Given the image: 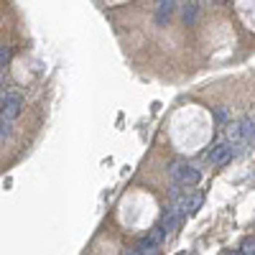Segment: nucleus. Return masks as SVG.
<instances>
[{"label":"nucleus","mask_w":255,"mask_h":255,"mask_svg":"<svg viewBox=\"0 0 255 255\" xmlns=\"http://www.w3.org/2000/svg\"><path fill=\"white\" fill-rule=\"evenodd\" d=\"M184 18H186V23H191V20H194V5H191V8H186Z\"/></svg>","instance_id":"14"},{"label":"nucleus","mask_w":255,"mask_h":255,"mask_svg":"<svg viewBox=\"0 0 255 255\" xmlns=\"http://www.w3.org/2000/svg\"><path fill=\"white\" fill-rule=\"evenodd\" d=\"M168 174L174 176V181H176L179 186H194V184H199V179H202L197 168H194V166H189V163L181 161V158L168 166Z\"/></svg>","instance_id":"1"},{"label":"nucleus","mask_w":255,"mask_h":255,"mask_svg":"<svg viewBox=\"0 0 255 255\" xmlns=\"http://www.w3.org/2000/svg\"><path fill=\"white\" fill-rule=\"evenodd\" d=\"M8 59H10V49L8 46H0V67H3Z\"/></svg>","instance_id":"11"},{"label":"nucleus","mask_w":255,"mask_h":255,"mask_svg":"<svg viewBox=\"0 0 255 255\" xmlns=\"http://www.w3.org/2000/svg\"><path fill=\"white\" fill-rule=\"evenodd\" d=\"M230 138H232V140H240V138H243L240 125H230Z\"/></svg>","instance_id":"10"},{"label":"nucleus","mask_w":255,"mask_h":255,"mask_svg":"<svg viewBox=\"0 0 255 255\" xmlns=\"http://www.w3.org/2000/svg\"><path fill=\"white\" fill-rule=\"evenodd\" d=\"M232 148H235L232 143H220V145H215V148L209 151V161L215 163V166H222V163H227V161L232 158V153H235Z\"/></svg>","instance_id":"3"},{"label":"nucleus","mask_w":255,"mask_h":255,"mask_svg":"<svg viewBox=\"0 0 255 255\" xmlns=\"http://www.w3.org/2000/svg\"><path fill=\"white\" fill-rule=\"evenodd\" d=\"M20 108H23L20 95H5L3 100H0V118L10 123V120H15L20 115Z\"/></svg>","instance_id":"2"},{"label":"nucleus","mask_w":255,"mask_h":255,"mask_svg":"<svg viewBox=\"0 0 255 255\" xmlns=\"http://www.w3.org/2000/svg\"><path fill=\"white\" fill-rule=\"evenodd\" d=\"M202 207V194H191L189 197V215H191V212H197Z\"/></svg>","instance_id":"8"},{"label":"nucleus","mask_w":255,"mask_h":255,"mask_svg":"<svg viewBox=\"0 0 255 255\" xmlns=\"http://www.w3.org/2000/svg\"><path fill=\"white\" fill-rule=\"evenodd\" d=\"M217 3H225V0H217Z\"/></svg>","instance_id":"15"},{"label":"nucleus","mask_w":255,"mask_h":255,"mask_svg":"<svg viewBox=\"0 0 255 255\" xmlns=\"http://www.w3.org/2000/svg\"><path fill=\"white\" fill-rule=\"evenodd\" d=\"M8 125H10L8 120H3V118H0V140H3V138L8 135Z\"/></svg>","instance_id":"12"},{"label":"nucleus","mask_w":255,"mask_h":255,"mask_svg":"<svg viewBox=\"0 0 255 255\" xmlns=\"http://www.w3.org/2000/svg\"><path fill=\"white\" fill-rule=\"evenodd\" d=\"M174 3H176V0H158V13H156L158 23H166V20L171 18V13H174Z\"/></svg>","instance_id":"4"},{"label":"nucleus","mask_w":255,"mask_h":255,"mask_svg":"<svg viewBox=\"0 0 255 255\" xmlns=\"http://www.w3.org/2000/svg\"><path fill=\"white\" fill-rule=\"evenodd\" d=\"M215 120H217L220 125L230 123V115H227V110H225V108H217V110H215Z\"/></svg>","instance_id":"9"},{"label":"nucleus","mask_w":255,"mask_h":255,"mask_svg":"<svg viewBox=\"0 0 255 255\" xmlns=\"http://www.w3.org/2000/svg\"><path fill=\"white\" fill-rule=\"evenodd\" d=\"M148 240H151L153 245H161V243L166 240V230H163L161 225H158V227H153V230H151V235H148Z\"/></svg>","instance_id":"7"},{"label":"nucleus","mask_w":255,"mask_h":255,"mask_svg":"<svg viewBox=\"0 0 255 255\" xmlns=\"http://www.w3.org/2000/svg\"><path fill=\"white\" fill-rule=\"evenodd\" d=\"M253 248H255V243H253V238H248V240L243 243V250H240V253H250V255H253Z\"/></svg>","instance_id":"13"},{"label":"nucleus","mask_w":255,"mask_h":255,"mask_svg":"<svg viewBox=\"0 0 255 255\" xmlns=\"http://www.w3.org/2000/svg\"><path fill=\"white\" fill-rule=\"evenodd\" d=\"M253 125H255V123H253V115H250V118H245V120L240 123V133H243V140H248L250 145H253Z\"/></svg>","instance_id":"6"},{"label":"nucleus","mask_w":255,"mask_h":255,"mask_svg":"<svg viewBox=\"0 0 255 255\" xmlns=\"http://www.w3.org/2000/svg\"><path fill=\"white\" fill-rule=\"evenodd\" d=\"M130 253H133V255H156V253H158V245H153L151 240L145 238V240H140V243H138Z\"/></svg>","instance_id":"5"}]
</instances>
